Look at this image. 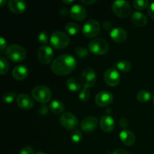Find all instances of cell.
<instances>
[{"mask_svg": "<svg viewBox=\"0 0 154 154\" xmlns=\"http://www.w3.org/2000/svg\"><path fill=\"white\" fill-rule=\"evenodd\" d=\"M76 66L77 61L75 57L70 54H63L53 61L51 69L56 75L64 76L75 70Z\"/></svg>", "mask_w": 154, "mask_h": 154, "instance_id": "cell-1", "label": "cell"}, {"mask_svg": "<svg viewBox=\"0 0 154 154\" xmlns=\"http://www.w3.org/2000/svg\"><path fill=\"white\" fill-rule=\"evenodd\" d=\"M5 54L9 60L14 63H17L24 60L26 56V52L23 47L17 45H12L7 48Z\"/></svg>", "mask_w": 154, "mask_h": 154, "instance_id": "cell-2", "label": "cell"}, {"mask_svg": "<svg viewBox=\"0 0 154 154\" xmlns=\"http://www.w3.org/2000/svg\"><path fill=\"white\" fill-rule=\"evenodd\" d=\"M90 52L96 55H104L109 49V45L105 39L96 38L93 39L88 45Z\"/></svg>", "mask_w": 154, "mask_h": 154, "instance_id": "cell-3", "label": "cell"}, {"mask_svg": "<svg viewBox=\"0 0 154 154\" xmlns=\"http://www.w3.org/2000/svg\"><path fill=\"white\" fill-rule=\"evenodd\" d=\"M70 39L66 33L62 31H55L52 33L50 38V42L54 48L63 49L68 46Z\"/></svg>", "mask_w": 154, "mask_h": 154, "instance_id": "cell-4", "label": "cell"}, {"mask_svg": "<svg viewBox=\"0 0 154 154\" xmlns=\"http://www.w3.org/2000/svg\"><path fill=\"white\" fill-rule=\"evenodd\" d=\"M32 96L37 102L45 104L51 100V92L46 86L38 85L32 90Z\"/></svg>", "mask_w": 154, "mask_h": 154, "instance_id": "cell-5", "label": "cell"}, {"mask_svg": "<svg viewBox=\"0 0 154 154\" xmlns=\"http://www.w3.org/2000/svg\"><path fill=\"white\" fill-rule=\"evenodd\" d=\"M112 11L115 15L120 17L125 18L129 16L132 12V8L127 1L118 0L112 3Z\"/></svg>", "mask_w": 154, "mask_h": 154, "instance_id": "cell-6", "label": "cell"}, {"mask_svg": "<svg viewBox=\"0 0 154 154\" xmlns=\"http://www.w3.org/2000/svg\"><path fill=\"white\" fill-rule=\"evenodd\" d=\"M96 80L97 76L92 68H86L81 75V84L84 88L87 89L93 87L96 83Z\"/></svg>", "mask_w": 154, "mask_h": 154, "instance_id": "cell-7", "label": "cell"}, {"mask_svg": "<svg viewBox=\"0 0 154 154\" xmlns=\"http://www.w3.org/2000/svg\"><path fill=\"white\" fill-rule=\"evenodd\" d=\"M100 29V24L96 20H89L83 26V34L87 38H94L99 35Z\"/></svg>", "mask_w": 154, "mask_h": 154, "instance_id": "cell-8", "label": "cell"}, {"mask_svg": "<svg viewBox=\"0 0 154 154\" xmlns=\"http://www.w3.org/2000/svg\"><path fill=\"white\" fill-rule=\"evenodd\" d=\"M60 122L63 127L69 130L76 129L78 125V120L76 116L69 112L63 113L60 116Z\"/></svg>", "mask_w": 154, "mask_h": 154, "instance_id": "cell-9", "label": "cell"}, {"mask_svg": "<svg viewBox=\"0 0 154 154\" xmlns=\"http://www.w3.org/2000/svg\"><path fill=\"white\" fill-rule=\"evenodd\" d=\"M104 79L106 84L111 87H115L120 83V75L115 67L110 68L105 71Z\"/></svg>", "mask_w": 154, "mask_h": 154, "instance_id": "cell-10", "label": "cell"}, {"mask_svg": "<svg viewBox=\"0 0 154 154\" xmlns=\"http://www.w3.org/2000/svg\"><path fill=\"white\" fill-rule=\"evenodd\" d=\"M38 57V60L41 63L47 65L51 63L54 57V51L50 46L44 45L39 48Z\"/></svg>", "mask_w": 154, "mask_h": 154, "instance_id": "cell-11", "label": "cell"}, {"mask_svg": "<svg viewBox=\"0 0 154 154\" xmlns=\"http://www.w3.org/2000/svg\"><path fill=\"white\" fill-rule=\"evenodd\" d=\"M114 97L112 93L108 90L100 91L95 97V102L97 105L100 107H107L112 102Z\"/></svg>", "mask_w": 154, "mask_h": 154, "instance_id": "cell-12", "label": "cell"}, {"mask_svg": "<svg viewBox=\"0 0 154 154\" xmlns=\"http://www.w3.org/2000/svg\"><path fill=\"white\" fill-rule=\"evenodd\" d=\"M69 14L74 20L78 21L84 20L87 14L85 8L81 5H75L72 6L69 11Z\"/></svg>", "mask_w": 154, "mask_h": 154, "instance_id": "cell-13", "label": "cell"}, {"mask_svg": "<svg viewBox=\"0 0 154 154\" xmlns=\"http://www.w3.org/2000/svg\"><path fill=\"white\" fill-rule=\"evenodd\" d=\"M17 104L22 109L29 110L34 106V101L27 94H20L17 96Z\"/></svg>", "mask_w": 154, "mask_h": 154, "instance_id": "cell-14", "label": "cell"}, {"mask_svg": "<svg viewBox=\"0 0 154 154\" xmlns=\"http://www.w3.org/2000/svg\"><path fill=\"white\" fill-rule=\"evenodd\" d=\"M98 125V120L94 117H88L84 119L81 122V127L83 132L86 133H90L95 130Z\"/></svg>", "mask_w": 154, "mask_h": 154, "instance_id": "cell-15", "label": "cell"}, {"mask_svg": "<svg viewBox=\"0 0 154 154\" xmlns=\"http://www.w3.org/2000/svg\"><path fill=\"white\" fill-rule=\"evenodd\" d=\"M111 38L116 43H123L127 38V32L126 30L120 27L113 29L110 33Z\"/></svg>", "mask_w": 154, "mask_h": 154, "instance_id": "cell-16", "label": "cell"}, {"mask_svg": "<svg viewBox=\"0 0 154 154\" xmlns=\"http://www.w3.org/2000/svg\"><path fill=\"white\" fill-rule=\"evenodd\" d=\"M8 8L14 14H23L26 9V4L22 0H10L8 2Z\"/></svg>", "mask_w": 154, "mask_h": 154, "instance_id": "cell-17", "label": "cell"}, {"mask_svg": "<svg viewBox=\"0 0 154 154\" xmlns=\"http://www.w3.org/2000/svg\"><path fill=\"white\" fill-rule=\"evenodd\" d=\"M99 124H100L101 129L105 132H110L113 131L115 126L114 119L109 115L102 116L100 119Z\"/></svg>", "mask_w": 154, "mask_h": 154, "instance_id": "cell-18", "label": "cell"}, {"mask_svg": "<svg viewBox=\"0 0 154 154\" xmlns=\"http://www.w3.org/2000/svg\"><path fill=\"white\" fill-rule=\"evenodd\" d=\"M29 74L28 68L23 65H20L14 68L13 72H12V76L17 81H22L25 79Z\"/></svg>", "mask_w": 154, "mask_h": 154, "instance_id": "cell-19", "label": "cell"}, {"mask_svg": "<svg viewBox=\"0 0 154 154\" xmlns=\"http://www.w3.org/2000/svg\"><path fill=\"white\" fill-rule=\"evenodd\" d=\"M131 19L135 26L143 27L147 23V18L144 14L140 11H133L131 15Z\"/></svg>", "mask_w": 154, "mask_h": 154, "instance_id": "cell-20", "label": "cell"}, {"mask_svg": "<svg viewBox=\"0 0 154 154\" xmlns=\"http://www.w3.org/2000/svg\"><path fill=\"white\" fill-rule=\"evenodd\" d=\"M120 138L122 142L126 146H131L134 144L135 141V136L133 132L128 129H123L120 133Z\"/></svg>", "mask_w": 154, "mask_h": 154, "instance_id": "cell-21", "label": "cell"}, {"mask_svg": "<svg viewBox=\"0 0 154 154\" xmlns=\"http://www.w3.org/2000/svg\"><path fill=\"white\" fill-rule=\"evenodd\" d=\"M49 109L54 114H61L64 111L65 105L60 101L54 100L51 102L49 105Z\"/></svg>", "mask_w": 154, "mask_h": 154, "instance_id": "cell-22", "label": "cell"}, {"mask_svg": "<svg viewBox=\"0 0 154 154\" xmlns=\"http://www.w3.org/2000/svg\"><path fill=\"white\" fill-rule=\"evenodd\" d=\"M66 86L69 88V90L73 92H77L81 90V83H79V81H78L75 78H69L66 81Z\"/></svg>", "mask_w": 154, "mask_h": 154, "instance_id": "cell-23", "label": "cell"}, {"mask_svg": "<svg viewBox=\"0 0 154 154\" xmlns=\"http://www.w3.org/2000/svg\"><path fill=\"white\" fill-rule=\"evenodd\" d=\"M115 68L122 72H128L131 70L132 66L127 60H120L116 63Z\"/></svg>", "mask_w": 154, "mask_h": 154, "instance_id": "cell-24", "label": "cell"}, {"mask_svg": "<svg viewBox=\"0 0 154 154\" xmlns=\"http://www.w3.org/2000/svg\"><path fill=\"white\" fill-rule=\"evenodd\" d=\"M151 98V93L148 90H143L138 92L137 94V99L141 103H145L147 102Z\"/></svg>", "mask_w": 154, "mask_h": 154, "instance_id": "cell-25", "label": "cell"}, {"mask_svg": "<svg viewBox=\"0 0 154 154\" xmlns=\"http://www.w3.org/2000/svg\"><path fill=\"white\" fill-rule=\"evenodd\" d=\"M66 32L70 35H76L77 33L79 32L80 26L78 24L75 23H69L65 26Z\"/></svg>", "mask_w": 154, "mask_h": 154, "instance_id": "cell-26", "label": "cell"}, {"mask_svg": "<svg viewBox=\"0 0 154 154\" xmlns=\"http://www.w3.org/2000/svg\"><path fill=\"white\" fill-rule=\"evenodd\" d=\"M9 69V64L8 60L5 57H0V74L4 75L7 74Z\"/></svg>", "mask_w": 154, "mask_h": 154, "instance_id": "cell-27", "label": "cell"}, {"mask_svg": "<svg viewBox=\"0 0 154 154\" xmlns=\"http://www.w3.org/2000/svg\"><path fill=\"white\" fill-rule=\"evenodd\" d=\"M149 2L147 0H135L133 2V6L135 8L138 10H142L147 8Z\"/></svg>", "mask_w": 154, "mask_h": 154, "instance_id": "cell-28", "label": "cell"}, {"mask_svg": "<svg viewBox=\"0 0 154 154\" xmlns=\"http://www.w3.org/2000/svg\"><path fill=\"white\" fill-rule=\"evenodd\" d=\"M82 133L79 130L74 131L72 135H71V138H72V142H74L75 144H78V143L81 142V141L82 140Z\"/></svg>", "mask_w": 154, "mask_h": 154, "instance_id": "cell-29", "label": "cell"}, {"mask_svg": "<svg viewBox=\"0 0 154 154\" xmlns=\"http://www.w3.org/2000/svg\"><path fill=\"white\" fill-rule=\"evenodd\" d=\"M15 96H16V95H15L14 93H13V92H8V93H5L3 95L2 100L5 103L10 104L14 100Z\"/></svg>", "mask_w": 154, "mask_h": 154, "instance_id": "cell-30", "label": "cell"}, {"mask_svg": "<svg viewBox=\"0 0 154 154\" xmlns=\"http://www.w3.org/2000/svg\"><path fill=\"white\" fill-rule=\"evenodd\" d=\"M90 93L87 89L84 88L82 90H81L79 93V99H81L82 102H87L88 99H90Z\"/></svg>", "mask_w": 154, "mask_h": 154, "instance_id": "cell-31", "label": "cell"}, {"mask_svg": "<svg viewBox=\"0 0 154 154\" xmlns=\"http://www.w3.org/2000/svg\"><path fill=\"white\" fill-rule=\"evenodd\" d=\"M75 53H76L77 55L78 56L81 58H84L87 56L88 54V51L84 47H78V48H76L75 50Z\"/></svg>", "mask_w": 154, "mask_h": 154, "instance_id": "cell-32", "label": "cell"}, {"mask_svg": "<svg viewBox=\"0 0 154 154\" xmlns=\"http://www.w3.org/2000/svg\"><path fill=\"white\" fill-rule=\"evenodd\" d=\"M38 41L42 45H46L48 42V35L46 32L42 31L38 35Z\"/></svg>", "mask_w": 154, "mask_h": 154, "instance_id": "cell-33", "label": "cell"}, {"mask_svg": "<svg viewBox=\"0 0 154 154\" xmlns=\"http://www.w3.org/2000/svg\"><path fill=\"white\" fill-rule=\"evenodd\" d=\"M20 154H34V150L29 146H26L22 148V150L20 152Z\"/></svg>", "mask_w": 154, "mask_h": 154, "instance_id": "cell-34", "label": "cell"}, {"mask_svg": "<svg viewBox=\"0 0 154 154\" xmlns=\"http://www.w3.org/2000/svg\"><path fill=\"white\" fill-rule=\"evenodd\" d=\"M38 112L41 115H46L48 112V108L45 105H42V106H40L38 110Z\"/></svg>", "mask_w": 154, "mask_h": 154, "instance_id": "cell-35", "label": "cell"}, {"mask_svg": "<svg viewBox=\"0 0 154 154\" xmlns=\"http://www.w3.org/2000/svg\"><path fill=\"white\" fill-rule=\"evenodd\" d=\"M102 26H103V28L105 29L106 31H110V30L112 29V23H111L110 21H105V22L103 23V24H102Z\"/></svg>", "mask_w": 154, "mask_h": 154, "instance_id": "cell-36", "label": "cell"}, {"mask_svg": "<svg viewBox=\"0 0 154 154\" xmlns=\"http://www.w3.org/2000/svg\"><path fill=\"white\" fill-rule=\"evenodd\" d=\"M148 13H149V15L150 16V17L153 18L154 20V2H153L150 4V5L149 6Z\"/></svg>", "mask_w": 154, "mask_h": 154, "instance_id": "cell-37", "label": "cell"}, {"mask_svg": "<svg viewBox=\"0 0 154 154\" xmlns=\"http://www.w3.org/2000/svg\"><path fill=\"white\" fill-rule=\"evenodd\" d=\"M6 45H7V42H6V40L3 37H1V38H0V49H1V51H4L5 49L6 48Z\"/></svg>", "mask_w": 154, "mask_h": 154, "instance_id": "cell-38", "label": "cell"}, {"mask_svg": "<svg viewBox=\"0 0 154 154\" xmlns=\"http://www.w3.org/2000/svg\"><path fill=\"white\" fill-rule=\"evenodd\" d=\"M128 124H129V123H128L127 120H126V118H122L121 120H120V126H121L122 128H123V129H124V128H126L127 127Z\"/></svg>", "mask_w": 154, "mask_h": 154, "instance_id": "cell-39", "label": "cell"}, {"mask_svg": "<svg viewBox=\"0 0 154 154\" xmlns=\"http://www.w3.org/2000/svg\"><path fill=\"white\" fill-rule=\"evenodd\" d=\"M68 13H69V11H68V9L66 8H63L60 9V14L62 16H66V15L68 14Z\"/></svg>", "mask_w": 154, "mask_h": 154, "instance_id": "cell-40", "label": "cell"}, {"mask_svg": "<svg viewBox=\"0 0 154 154\" xmlns=\"http://www.w3.org/2000/svg\"><path fill=\"white\" fill-rule=\"evenodd\" d=\"M81 2H82V3H84V5H91L93 4L94 2H96V0H81Z\"/></svg>", "mask_w": 154, "mask_h": 154, "instance_id": "cell-41", "label": "cell"}, {"mask_svg": "<svg viewBox=\"0 0 154 154\" xmlns=\"http://www.w3.org/2000/svg\"><path fill=\"white\" fill-rule=\"evenodd\" d=\"M111 154H128V153L126 151H125L124 150H115V151L113 152Z\"/></svg>", "mask_w": 154, "mask_h": 154, "instance_id": "cell-42", "label": "cell"}, {"mask_svg": "<svg viewBox=\"0 0 154 154\" xmlns=\"http://www.w3.org/2000/svg\"><path fill=\"white\" fill-rule=\"evenodd\" d=\"M73 0H63V2L66 3V4H71L73 2Z\"/></svg>", "mask_w": 154, "mask_h": 154, "instance_id": "cell-43", "label": "cell"}, {"mask_svg": "<svg viewBox=\"0 0 154 154\" xmlns=\"http://www.w3.org/2000/svg\"><path fill=\"white\" fill-rule=\"evenodd\" d=\"M5 3H6L5 0H0V6H1V7H2Z\"/></svg>", "mask_w": 154, "mask_h": 154, "instance_id": "cell-44", "label": "cell"}, {"mask_svg": "<svg viewBox=\"0 0 154 154\" xmlns=\"http://www.w3.org/2000/svg\"><path fill=\"white\" fill-rule=\"evenodd\" d=\"M35 154H45L44 152H42V151H39V152H37Z\"/></svg>", "mask_w": 154, "mask_h": 154, "instance_id": "cell-45", "label": "cell"}, {"mask_svg": "<svg viewBox=\"0 0 154 154\" xmlns=\"http://www.w3.org/2000/svg\"><path fill=\"white\" fill-rule=\"evenodd\" d=\"M153 102H154V96H153Z\"/></svg>", "mask_w": 154, "mask_h": 154, "instance_id": "cell-46", "label": "cell"}]
</instances>
